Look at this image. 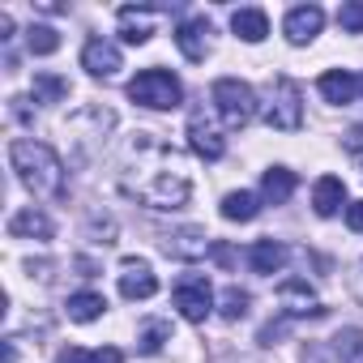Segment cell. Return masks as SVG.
<instances>
[{"label":"cell","instance_id":"obj_7","mask_svg":"<svg viewBox=\"0 0 363 363\" xmlns=\"http://www.w3.org/2000/svg\"><path fill=\"white\" fill-rule=\"evenodd\" d=\"M320 26H325L320 5H295V9L286 13V22H282V30H286L291 43H312V39L320 35Z\"/></svg>","mask_w":363,"mask_h":363},{"label":"cell","instance_id":"obj_5","mask_svg":"<svg viewBox=\"0 0 363 363\" xmlns=\"http://www.w3.org/2000/svg\"><path fill=\"white\" fill-rule=\"evenodd\" d=\"M210 99H214V107H218V116H223L227 128H244L257 116V94L240 77H218L214 90H210Z\"/></svg>","mask_w":363,"mask_h":363},{"label":"cell","instance_id":"obj_14","mask_svg":"<svg viewBox=\"0 0 363 363\" xmlns=\"http://www.w3.org/2000/svg\"><path fill=\"white\" fill-rule=\"evenodd\" d=\"M342 201H346V184H342L337 175H320L316 189H312V210H316L320 218H329V214L342 210Z\"/></svg>","mask_w":363,"mask_h":363},{"label":"cell","instance_id":"obj_30","mask_svg":"<svg viewBox=\"0 0 363 363\" xmlns=\"http://www.w3.org/2000/svg\"><path fill=\"white\" fill-rule=\"evenodd\" d=\"M210 257H214L223 269H231V265H235V252H231V244H223V240H214V244H210Z\"/></svg>","mask_w":363,"mask_h":363},{"label":"cell","instance_id":"obj_16","mask_svg":"<svg viewBox=\"0 0 363 363\" xmlns=\"http://www.w3.org/2000/svg\"><path fill=\"white\" fill-rule=\"evenodd\" d=\"M354 90H359V82H354V73H346V69H329V73L320 77V94H325V103H333V107H346V103L354 99Z\"/></svg>","mask_w":363,"mask_h":363},{"label":"cell","instance_id":"obj_33","mask_svg":"<svg viewBox=\"0 0 363 363\" xmlns=\"http://www.w3.org/2000/svg\"><path fill=\"white\" fill-rule=\"evenodd\" d=\"M0 39H13V18L0 13Z\"/></svg>","mask_w":363,"mask_h":363},{"label":"cell","instance_id":"obj_12","mask_svg":"<svg viewBox=\"0 0 363 363\" xmlns=\"http://www.w3.org/2000/svg\"><path fill=\"white\" fill-rule=\"evenodd\" d=\"M189 145H193L201 158H210V162H214V158H223V150H227L223 133H218L206 116H193V120H189Z\"/></svg>","mask_w":363,"mask_h":363},{"label":"cell","instance_id":"obj_1","mask_svg":"<svg viewBox=\"0 0 363 363\" xmlns=\"http://www.w3.org/2000/svg\"><path fill=\"white\" fill-rule=\"evenodd\" d=\"M124 193L145 201L150 210H184L193 197V179L175 150H167L154 133H137V141L128 145Z\"/></svg>","mask_w":363,"mask_h":363},{"label":"cell","instance_id":"obj_32","mask_svg":"<svg viewBox=\"0 0 363 363\" xmlns=\"http://www.w3.org/2000/svg\"><path fill=\"white\" fill-rule=\"evenodd\" d=\"M346 150H354V154L363 150V124H359V128H350V137H346Z\"/></svg>","mask_w":363,"mask_h":363},{"label":"cell","instance_id":"obj_23","mask_svg":"<svg viewBox=\"0 0 363 363\" xmlns=\"http://www.w3.org/2000/svg\"><path fill=\"white\" fill-rule=\"evenodd\" d=\"M56 363H124V354H120L116 346H103V350L69 346V350H60V359H56Z\"/></svg>","mask_w":363,"mask_h":363},{"label":"cell","instance_id":"obj_29","mask_svg":"<svg viewBox=\"0 0 363 363\" xmlns=\"http://www.w3.org/2000/svg\"><path fill=\"white\" fill-rule=\"evenodd\" d=\"M337 22H342V30L363 35V0H346V5L337 9Z\"/></svg>","mask_w":363,"mask_h":363},{"label":"cell","instance_id":"obj_4","mask_svg":"<svg viewBox=\"0 0 363 363\" xmlns=\"http://www.w3.org/2000/svg\"><path fill=\"white\" fill-rule=\"evenodd\" d=\"M265 124L278 133H295L303 124V94L291 77H274L265 90Z\"/></svg>","mask_w":363,"mask_h":363},{"label":"cell","instance_id":"obj_20","mask_svg":"<svg viewBox=\"0 0 363 363\" xmlns=\"http://www.w3.org/2000/svg\"><path fill=\"white\" fill-rule=\"evenodd\" d=\"M103 308H107V299H103L99 291H77V295H69V303H65L69 320H77V325L99 320V316H103Z\"/></svg>","mask_w":363,"mask_h":363},{"label":"cell","instance_id":"obj_15","mask_svg":"<svg viewBox=\"0 0 363 363\" xmlns=\"http://www.w3.org/2000/svg\"><path fill=\"white\" fill-rule=\"evenodd\" d=\"M9 235L13 240H52V218L30 206V210H22V214L9 218Z\"/></svg>","mask_w":363,"mask_h":363},{"label":"cell","instance_id":"obj_26","mask_svg":"<svg viewBox=\"0 0 363 363\" xmlns=\"http://www.w3.org/2000/svg\"><path fill=\"white\" fill-rule=\"evenodd\" d=\"M333 350H337L342 363H363V333L359 329H342L333 337Z\"/></svg>","mask_w":363,"mask_h":363},{"label":"cell","instance_id":"obj_17","mask_svg":"<svg viewBox=\"0 0 363 363\" xmlns=\"http://www.w3.org/2000/svg\"><path fill=\"white\" fill-rule=\"evenodd\" d=\"M291 193H295V171H286V167H269L265 179H261V197H265L269 206H286Z\"/></svg>","mask_w":363,"mask_h":363},{"label":"cell","instance_id":"obj_27","mask_svg":"<svg viewBox=\"0 0 363 363\" xmlns=\"http://www.w3.org/2000/svg\"><path fill=\"white\" fill-rule=\"evenodd\" d=\"M26 48H30L35 56H52V52L60 48V35H56L52 26H30V30H26Z\"/></svg>","mask_w":363,"mask_h":363},{"label":"cell","instance_id":"obj_9","mask_svg":"<svg viewBox=\"0 0 363 363\" xmlns=\"http://www.w3.org/2000/svg\"><path fill=\"white\" fill-rule=\"evenodd\" d=\"M120 295L124 299H150L158 295V278L145 261H124L120 265Z\"/></svg>","mask_w":363,"mask_h":363},{"label":"cell","instance_id":"obj_21","mask_svg":"<svg viewBox=\"0 0 363 363\" xmlns=\"http://www.w3.org/2000/svg\"><path fill=\"white\" fill-rule=\"evenodd\" d=\"M261 214V201L252 193H227L223 197V218L227 223H252Z\"/></svg>","mask_w":363,"mask_h":363},{"label":"cell","instance_id":"obj_19","mask_svg":"<svg viewBox=\"0 0 363 363\" xmlns=\"http://www.w3.org/2000/svg\"><path fill=\"white\" fill-rule=\"evenodd\" d=\"M282 261H286V248H282L278 240H261V244L248 248V265H252V274H278Z\"/></svg>","mask_w":363,"mask_h":363},{"label":"cell","instance_id":"obj_8","mask_svg":"<svg viewBox=\"0 0 363 363\" xmlns=\"http://www.w3.org/2000/svg\"><path fill=\"white\" fill-rule=\"evenodd\" d=\"M82 69L90 77H116L120 73V48L107 43V39H90L82 48Z\"/></svg>","mask_w":363,"mask_h":363},{"label":"cell","instance_id":"obj_28","mask_svg":"<svg viewBox=\"0 0 363 363\" xmlns=\"http://www.w3.org/2000/svg\"><path fill=\"white\" fill-rule=\"evenodd\" d=\"M248 291H240V286H227V295H223V316L227 320H240V316H248Z\"/></svg>","mask_w":363,"mask_h":363},{"label":"cell","instance_id":"obj_13","mask_svg":"<svg viewBox=\"0 0 363 363\" xmlns=\"http://www.w3.org/2000/svg\"><path fill=\"white\" fill-rule=\"evenodd\" d=\"M150 35H154V9H120V39L124 43H133V48H141V43H150Z\"/></svg>","mask_w":363,"mask_h":363},{"label":"cell","instance_id":"obj_10","mask_svg":"<svg viewBox=\"0 0 363 363\" xmlns=\"http://www.w3.org/2000/svg\"><path fill=\"white\" fill-rule=\"evenodd\" d=\"M278 299H282V312H286V316H320V312H325L303 278H286V282L278 286Z\"/></svg>","mask_w":363,"mask_h":363},{"label":"cell","instance_id":"obj_6","mask_svg":"<svg viewBox=\"0 0 363 363\" xmlns=\"http://www.w3.org/2000/svg\"><path fill=\"white\" fill-rule=\"evenodd\" d=\"M175 308H179V316H184V320L201 325V320L214 312V291H210V282H206L201 274L179 278V282H175Z\"/></svg>","mask_w":363,"mask_h":363},{"label":"cell","instance_id":"obj_11","mask_svg":"<svg viewBox=\"0 0 363 363\" xmlns=\"http://www.w3.org/2000/svg\"><path fill=\"white\" fill-rule=\"evenodd\" d=\"M175 43H179V52H184L193 65H197V60H206V52H210V22H206V18L179 22V30H175Z\"/></svg>","mask_w":363,"mask_h":363},{"label":"cell","instance_id":"obj_18","mask_svg":"<svg viewBox=\"0 0 363 363\" xmlns=\"http://www.w3.org/2000/svg\"><path fill=\"white\" fill-rule=\"evenodd\" d=\"M231 30H235L244 43H261V39L269 35V18H265V9H235V13H231Z\"/></svg>","mask_w":363,"mask_h":363},{"label":"cell","instance_id":"obj_2","mask_svg":"<svg viewBox=\"0 0 363 363\" xmlns=\"http://www.w3.org/2000/svg\"><path fill=\"white\" fill-rule=\"evenodd\" d=\"M9 162L18 171V179L43 201H60L65 197V162L52 145L35 141V137H18L9 145Z\"/></svg>","mask_w":363,"mask_h":363},{"label":"cell","instance_id":"obj_22","mask_svg":"<svg viewBox=\"0 0 363 363\" xmlns=\"http://www.w3.org/2000/svg\"><path fill=\"white\" fill-rule=\"evenodd\" d=\"M171 337H175V333H171V320H150V325L137 333V350H141V354H158Z\"/></svg>","mask_w":363,"mask_h":363},{"label":"cell","instance_id":"obj_25","mask_svg":"<svg viewBox=\"0 0 363 363\" xmlns=\"http://www.w3.org/2000/svg\"><path fill=\"white\" fill-rule=\"evenodd\" d=\"M69 94V82L56 73H35V103H60Z\"/></svg>","mask_w":363,"mask_h":363},{"label":"cell","instance_id":"obj_24","mask_svg":"<svg viewBox=\"0 0 363 363\" xmlns=\"http://www.w3.org/2000/svg\"><path fill=\"white\" fill-rule=\"evenodd\" d=\"M167 252H171V257H206V252H210V240H206L201 231H184V235L167 240Z\"/></svg>","mask_w":363,"mask_h":363},{"label":"cell","instance_id":"obj_31","mask_svg":"<svg viewBox=\"0 0 363 363\" xmlns=\"http://www.w3.org/2000/svg\"><path fill=\"white\" fill-rule=\"evenodd\" d=\"M346 223H350V231L363 235V201H350V206H346Z\"/></svg>","mask_w":363,"mask_h":363},{"label":"cell","instance_id":"obj_3","mask_svg":"<svg viewBox=\"0 0 363 363\" xmlns=\"http://www.w3.org/2000/svg\"><path fill=\"white\" fill-rule=\"evenodd\" d=\"M128 99L150 107V111H171V107L184 103V86H179V77L167 73V69H145V73H137L128 82Z\"/></svg>","mask_w":363,"mask_h":363}]
</instances>
